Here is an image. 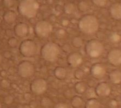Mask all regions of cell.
<instances>
[{"instance_id": "1", "label": "cell", "mask_w": 121, "mask_h": 108, "mask_svg": "<svg viewBox=\"0 0 121 108\" xmlns=\"http://www.w3.org/2000/svg\"><path fill=\"white\" fill-rule=\"evenodd\" d=\"M80 30L84 33L92 34L98 30L99 23L97 18L92 15H86L80 19L78 23Z\"/></svg>"}, {"instance_id": "2", "label": "cell", "mask_w": 121, "mask_h": 108, "mask_svg": "<svg viewBox=\"0 0 121 108\" xmlns=\"http://www.w3.org/2000/svg\"><path fill=\"white\" fill-rule=\"evenodd\" d=\"M39 5L36 0H22L19 5V11L22 15L33 18L36 15Z\"/></svg>"}, {"instance_id": "3", "label": "cell", "mask_w": 121, "mask_h": 108, "mask_svg": "<svg viewBox=\"0 0 121 108\" xmlns=\"http://www.w3.org/2000/svg\"><path fill=\"white\" fill-rule=\"evenodd\" d=\"M60 54V48L56 43H47L43 45L41 50L43 58L48 62H54L57 59Z\"/></svg>"}, {"instance_id": "4", "label": "cell", "mask_w": 121, "mask_h": 108, "mask_svg": "<svg viewBox=\"0 0 121 108\" xmlns=\"http://www.w3.org/2000/svg\"><path fill=\"white\" fill-rule=\"evenodd\" d=\"M86 52L92 58H97L101 56L104 51V47L98 40L92 39L87 43L85 47Z\"/></svg>"}, {"instance_id": "5", "label": "cell", "mask_w": 121, "mask_h": 108, "mask_svg": "<svg viewBox=\"0 0 121 108\" xmlns=\"http://www.w3.org/2000/svg\"><path fill=\"white\" fill-rule=\"evenodd\" d=\"M53 30L52 25L47 21H40L35 25L34 31L36 35L40 38H45L51 33Z\"/></svg>"}, {"instance_id": "6", "label": "cell", "mask_w": 121, "mask_h": 108, "mask_svg": "<svg viewBox=\"0 0 121 108\" xmlns=\"http://www.w3.org/2000/svg\"><path fill=\"white\" fill-rule=\"evenodd\" d=\"M21 54L25 57L34 56L37 51L36 44L34 41L30 39H26L21 43L19 47Z\"/></svg>"}, {"instance_id": "7", "label": "cell", "mask_w": 121, "mask_h": 108, "mask_svg": "<svg viewBox=\"0 0 121 108\" xmlns=\"http://www.w3.org/2000/svg\"><path fill=\"white\" fill-rule=\"evenodd\" d=\"M34 66L30 62L23 61L18 66V74L22 78H27L30 77L34 74Z\"/></svg>"}, {"instance_id": "8", "label": "cell", "mask_w": 121, "mask_h": 108, "mask_svg": "<svg viewBox=\"0 0 121 108\" xmlns=\"http://www.w3.org/2000/svg\"><path fill=\"white\" fill-rule=\"evenodd\" d=\"M47 84L45 80L42 78L34 79L30 84V89L34 94L40 95L46 91Z\"/></svg>"}, {"instance_id": "9", "label": "cell", "mask_w": 121, "mask_h": 108, "mask_svg": "<svg viewBox=\"0 0 121 108\" xmlns=\"http://www.w3.org/2000/svg\"><path fill=\"white\" fill-rule=\"evenodd\" d=\"M108 59L111 65L118 66L121 65V50L114 49L110 51L108 55Z\"/></svg>"}, {"instance_id": "10", "label": "cell", "mask_w": 121, "mask_h": 108, "mask_svg": "<svg viewBox=\"0 0 121 108\" xmlns=\"http://www.w3.org/2000/svg\"><path fill=\"white\" fill-rule=\"evenodd\" d=\"M91 73L94 78L100 79L105 75L106 73L105 68L102 64L96 63L91 67Z\"/></svg>"}, {"instance_id": "11", "label": "cell", "mask_w": 121, "mask_h": 108, "mask_svg": "<svg viewBox=\"0 0 121 108\" xmlns=\"http://www.w3.org/2000/svg\"><path fill=\"white\" fill-rule=\"evenodd\" d=\"M95 91L98 96L107 97L110 94L111 89L107 82H102L97 86Z\"/></svg>"}, {"instance_id": "12", "label": "cell", "mask_w": 121, "mask_h": 108, "mask_svg": "<svg viewBox=\"0 0 121 108\" xmlns=\"http://www.w3.org/2000/svg\"><path fill=\"white\" fill-rule=\"evenodd\" d=\"M67 62L71 67L76 68L81 65L82 62V57L79 53L73 52L68 56Z\"/></svg>"}, {"instance_id": "13", "label": "cell", "mask_w": 121, "mask_h": 108, "mask_svg": "<svg viewBox=\"0 0 121 108\" xmlns=\"http://www.w3.org/2000/svg\"><path fill=\"white\" fill-rule=\"evenodd\" d=\"M29 28L28 25L25 23H19L14 27V32L19 37H24L28 33Z\"/></svg>"}, {"instance_id": "14", "label": "cell", "mask_w": 121, "mask_h": 108, "mask_svg": "<svg viewBox=\"0 0 121 108\" xmlns=\"http://www.w3.org/2000/svg\"><path fill=\"white\" fill-rule=\"evenodd\" d=\"M110 14L115 20L121 19V4L114 3L110 7Z\"/></svg>"}, {"instance_id": "15", "label": "cell", "mask_w": 121, "mask_h": 108, "mask_svg": "<svg viewBox=\"0 0 121 108\" xmlns=\"http://www.w3.org/2000/svg\"><path fill=\"white\" fill-rule=\"evenodd\" d=\"M109 80L112 83L118 84L121 82V72L120 70H113L111 71L109 74Z\"/></svg>"}, {"instance_id": "16", "label": "cell", "mask_w": 121, "mask_h": 108, "mask_svg": "<svg viewBox=\"0 0 121 108\" xmlns=\"http://www.w3.org/2000/svg\"><path fill=\"white\" fill-rule=\"evenodd\" d=\"M3 18L5 23H12L15 21L17 16H16V14L14 12L9 10L4 13V14H3Z\"/></svg>"}, {"instance_id": "17", "label": "cell", "mask_w": 121, "mask_h": 108, "mask_svg": "<svg viewBox=\"0 0 121 108\" xmlns=\"http://www.w3.org/2000/svg\"><path fill=\"white\" fill-rule=\"evenodd\" d=\"M54 74L55 76L58 79L63 80L66 76L67 71L63 67H58L55 69Z\"/></svg>"}, {"instance_id": "18", "label": "cell", "mask_w": 121, "mask_h": 108, "mask_svg": "<svg viewBox=\"0 0 121 108\" xmlns=\"http://www.w3.org/2000/svg\"><path fill=\"white\" fill-rule=\"evenodd\" d=\"M100 104L96 99L92 98L87 102L85 105V108H100Z\"/></svg>"}, {"instance_id": "19", "label": "cell", "mask_w": 121, "mask_h": 108, "mask_svg": "<svg viewBox=\"0 0 121 108\" xmlns=\"http://www.w3.org/2000/svg\"><path fill=\"white\" fill-rule=\"evenodd\" d=\"M75 89L77 93L79 94H82L86 90V86L84 82H78L75 85Z\"/></svg>"}, {"instance_id": "20", "label": "cell", "mask_w": 121, "mask_h": 108, "mask_svg": "<svg viewBox=\"0 0 121 108\" xmlns=\"http://www.w3.org/2000/svg\"><path fill=\"white\" fill-rule=\"evenodd\" d=\"M82 99L79 96H75L71 100V104L73 108H77L80 107L82 104Z\"/></svg>"}, {"instance_id": "21", "label": "cell", "mask_w": 121, "mask_h": 108, "mask_svg": "<svg viewBox=\"0 0 121 108\" xmlns=\"http://www.w3.org/2000/svg\"><path fill=\"white\" fill-rule=\"evenodd\" d=\"M64 10L66 14H71L73 13L75 10V7L74 5L72 3H68L66 5L65 7H64Z\"/></svg>"}, {"instance_id": "22", "label": "cell", "mask_w": 121, "mask_h": 108, "mask_svg": "<svg viewBox=\"0 0 121 108\" xmlns=\"http://www.w3.org/2000/svg\"><path fill=\"white\" fill-rule=\"evenodd\" d=\"M82 44H83V42H82V40L81 38L79 37H76L73 38L72 44L75 47H77V48L80 47L82 45Z\"/></svg>"}, {"instance_id": "23", "label": "cell", "mask_w": 121, "mask_h": 108, "mask_svg": "<svg viewBox=\"0 0 121 108\" xmlns=\"http://www.w3.org/2000/svg\"><path fill=\"white\" fill-rule=\"evenodd\" d=\"M109 39L112 43H118L120 42L121 40V37L118 34L116 33H112L109 37Z\"/></svg>"}, {"instance_id": "24", "label": "cell", "mask_w": 121, "mask_h": 108, "mask_svg": "<svg viewBox=\"0 0 121 108\" xmlns=\"http://www.w3.org/2000/svg\"><path fill=\"white\" fill-rule=\"evenodd\" d=\"M78 8L82 12L86 11L89 8V5L85 1H81L78 4Z\"/></svg>"}, {"instance_id": "25", "label": "cell", "mask_w": 121, "mask_h": 108, "mask_svg": "<svg viewBox=\"0 0 121 108\" xmlns=\"http://www.w3.org/2000/svg\"><path fill=\"white\" fill-rule=\"evenodd\" d=\"M96 91H95V89H92V88H90L86 91V96L88 98L92 99L94 98L95 97H96Z\"/></svg>"}, {"instance_id": "26", "label": "cell", "mask_w": 121, "mask_h": 108, "mask_svg": "<svg viewBox=\"0 0 121 108\" xmlns=\"http://www.w3.org/2000/svg\"><path fill=\"white\" fill-rule=\"evenodd\" d=\"M92 2L98 7H104L107 4L108 0H92Z\"/></svg>"}, {"instance_id": "27", "label": "cell", "mask_w": 121, "mask_h": 108, "mask_svg": "<svg viewBox=\"0 0 121 108\" xmlns=\"http://www.w3.org/2000/svg\"><path fill=\"white\" fill-rule=\"evenodd\" d=\"M8 44L11 47H15L17 44V40L15 38H10L8 41Z\"/></svg>"}, {"instance_id": "28", "label": "cell", "mask_w": 121, "mask_h": 108, "mask_svg": "<svg viewBox=\"0 0 121 108\" xmlns=\"http://www.w3.org/2000/svg\"><path fill=\"white\" fill-rule=\"evenodd\" d=\"M3 4L6 7H11L14 3L13 0H3Z\"/></svg>"}, {"instance_id": "29", "label": "cell", "mask_w": 121, "mask_h": 108, "mask_svg": "<svg viewBox=\"0 0 121 108\" xmlns=\"http://www.w3.org/2000/svg\"><path fill=\"white\" fill-rule=\"evenodd\" d=\"M54 108H69L67 107V106L66 105V104L60 103L56 104V105H55V107H54Z\"/></svg>"}, {"instance_id": "30", "label": "cell", "mask_w": 121, "mask_h": 108, "mask_svg": "<svg viewBox=\"0 0 121 108\" xmlns=\"http://www.w3.org/2000/svg\"><path fill=\"white\" fill-rule=\"evenodd\" d=\"M2 56L1 54H0V64L2 62Z\"/></svg>"}, {"instance_id": "31", "label": "cell", "mask_w": 121, "mask_h": 108, "mask_svg": "<svg viewBox=\"0 0 121 108\" xmlns=\"http://www.w3.org/2000/svg\"><path fill=\"white\" fill-rule=\"evenodd\" d=\"M2 108V104L1 103V102H0V108Z\"/></svg>"}, {"instance_id": "32", "label": "cell", "mask_w": 121, "mask_h": 108, "mask_svg": "<svg viewBox=\"0 0 121 108\" xmlns=\"http://www.w3.org/2000/svg\"><path fill=\"white\" fill-rule=\"evenodd\" d=\"M1 27H0V32H1Z\"/></svg>"}]
</instances>
